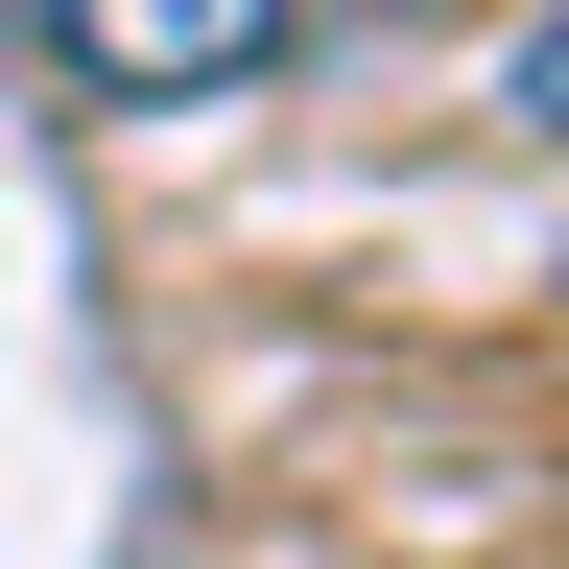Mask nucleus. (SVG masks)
I'll list each match as a JSON object with an SVG mask.
<instances>
[{"label":"nucleus","instance_id":"nucleus-2","mask_svg":"<svg viewBox=\"0 0 569 569\" xmlns=\"http://www.w3.org/2000/svg\"><path fill=\"white\" fill-rule=\"evenodd\" d=\"M498 119H522V142H569V24H522V48H498Z\"/></svg>","mask_w":569,"mask_h":569},{"label":"nucleus","instance_id":"nucleus-1","mask_svg":"<svg viewBox=\"0 0 569 569\" xmlns=\"http://www.w3.org/2000/svg\"><path fill=\"white\" fill-rule=\"evenodd\" d=\"M48 48H71V96L190 119V96H261V71L309 48V0H48Z\"/></svg>","mask_w":569,"mask_h":569}]
</instances>
